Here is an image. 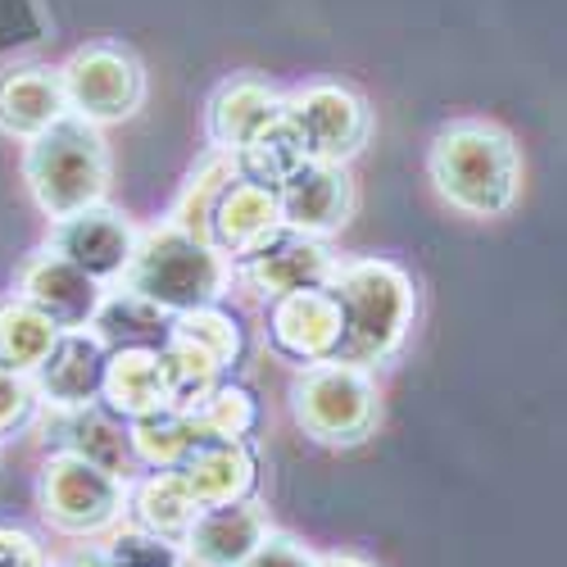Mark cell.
I'll list each match as a JSON object with an SVG mask.
<instances>
[{
	"mask_svg": "<svg viewBox=\"0 0 567 567\" xmlns=\"http://www.w3.org/2000/svg\"><path fill=\"white\" fill-rule=\"evenodd\" d=\"M427 168L436 192L467 218H499L517 200V182H523L513 136L482 118H458L441 127Z\"/></svg>",
	"mask_w": 567,
	"mask_h": 567,
	"instance_id": "cell-1",
	"label": "cell"
},
{
	"mask_svg": "<svg viewBox=\"0 0 567 567\" xmlns=\"http://www.w3.org/2000/svg\"><path fill=\"white\" fill-rule=\"evenodd\" d=\"M332 296L341 305V346L337 363L350 368H377L386 363L413 327V281L404 268L386 259H359V264H337L332 272Z\"/></svg>",
	"mask_w": 567,
	"mask_h": 567,
	"instance_id": "cell-2",
	"label": "cell"
},
{
	"mask_svg": "<svg viewBox=\"0 0 567 567\" xmlns=\"http://www.w3.org/2000/svg\"><path fill=\"white\" fill-rule=\"evenodd\" d=\"M118 281L132 296L159 305L164 313H186V309L218 305L227 287V264L209 241L164 223L136 236L132 259Z\"/></svg>",
	"mask_w": 567,
	"mask_h": 567,
	"instance_id": "cell-3",
	"label": "cell"
},
{
	"mask_svg": "<svg viewBox=\"0 0 567 567\" xmlns=\"http://www.w3.org/2000/svg\"><path fill=\"white\" fill-rule=\"evenodd\" d=\"M23 177L41 214L51 218H69L78 209L101 205L110 186V151L101 141V127L78 114L55 118L28 141Z\"/></svg>",
	"mask_w": 567,
	"mask_h": 567,
	"instance_id": "cell-4",
	"label": "cell"
},
{
	"mask_svg": "<svg viewBox=\"0 0 567 567\" xmlns=\"http://www.w3.org/2000/svg\"><path fill=\"white\" fill-rule=\"evenodd\" d=\"M291 413L322 445H359L377 427V386L363 368L337 359L309 363L291 386Z\"/></svg>",
	"mask_w": 567,
	"mask_h": 567,
	"instance_id": "cell-5",
	"label": "cell"
},
{
	"mask_svg": "<svg viewBox=\"0 0 567 567\" xmlns=\"http://www.w3.org/2000/svg\"><path fill=\"white\" fill-rule=\"evenodd\" d=\"M37 499L45 523L64 536H96L110 532L123 517V499H127V477L86 463L78 454H51L41 467L37 482Z\"/></svg>",
	"mask_w": 567,
	"mask_h": 567,
	"instance_id": "cell-6",
	"label": "cell"
},
{
	"mask_svg": "<svg viewBox=\"0 0 567 567\" xmlns=\"http://www.w3.org/2000/svg\"><path fill=\"white\" fill-rule=\"evenodd\" d=\"M60 82H64L69 114L96 127L132 118L141 101H146V73H141V64L123 45H86V51H78L60 69Z\"/></svg>",
	"mask_w": 567,
	"mask_h": 567,
	"instance_id": "cell-7",
	"label": "cell"
},
{
	"mask_svg": "<svg viewBox=\"0 0 567 567\" xmlns=\"http://www.w3.org/2000/svg\"><path fill=\"white\" fill-rule=\"evenodd\" d=\"M287 123L300 132L309 159H322V164L354 159L372 132V114L363 96H354L350 86H337V82H313L296 91L287 101Z\"/></svg>",
	"mask_w": 567,
	"mask_h": 567,
	"instance_id": "cell-8",
	"label": "cell"
},
{
	"mask_svg": "<svg viewBox=\"0 0 567 567\" xmlns=\"http://www.w3.org/2000/svg\"><path fill=\"white\" fill-rule=\"evenodd\" d=\"M268 346L281 359L300 363V368L337 359V346H341V305H337L332 287L277 296L272 309H268Z\"/></svg>",
	"mask_w": 567,
	"mask_h": 567,
	"instance_id": "cell-9",
	"label": "cell"
},
{
	"mask_svg": "<svg viewBox=\"0 0 567 567\" xmlns=\"http://www.w3.org/2000/svg\"><path fill=\"white\" fill-rule=\"evenodd\" d=\"M105 359L110 346L78 327V332H60L55 346L45 350V359L28 372V382L37 391V400H45L51 409H82L101 400V382H105Z\"/></svg>",
	"mask_w": 567,
	"mask_h": 567,
	"instance_id": "cell-10",
	"label": "cell"
},
{
	"mask_svg": "<svg viewBox=\"0 0 567 567\" xmlns=\"http://www.w3.org/2000/svg\"><path fill=\"white\" fill-rule=\"evenodd\" d=\"M132 246H136V231L105 205L55 218V227H51V250L60 259H69L73 268H82L91 281H101V287L123 277Z\"/></svg>",
	"mask_w": 567,
	"mask_h": 567,
	"instance_id": "cell-11",
	"label": "cell"
},
{
	"mask_svg": "<svg viewBox=\"0 0 567 567\" xmlns=\"http://www.w3.org/2000/svg\"><path fill=\"white\" fill-rule=\"evenodd\" d=\"M354 192H350V173L346 164H322L305 159L287 182L277 186V214L287 231L300 236H327L350 218Z\"/></svg>",
	"mask_w": 567,
	"mask_h": 567,
	"instance_id": "cell-12",
	"label": "cell"
},
{
	"mask_svg": "<svg viewBox=\"0 0 567 567\" xmlns=\"http://www.w3.org/2000/svg\"><path fill=\"white\" fill-rule=\"evenodd\" d=\"M277 231H281L277 192H268V186H259L241 173L214 196L209 218H205V241L218 255H231V259L255 255L264 241H272Z\"/></svg>",
	"mask_w": 567,
	"mask_h": 567,
	"instance_id": "cell-13",
	"label": "cell"
},
{
	"mask_svg": "<svg viewBox=\"0 0 567 567\" xmlns=\"http://www.w3.org/2000/svg\"><path fill=\"white\" fill-rule=\"evenodd\" d=\"M236 264H241V272H246L250 287H255L259 296H268V300L291 296V291L327 287V281H332V272H337L332 250H327L318 236H300V231H287V227H281L272 241H264L255 255L236 259Z\"/></svg>",
	"mask_w": 567,
	"mask_h": 567,
	"instance_id": "cell-14",
	"label": "cell"
},
{
	"mask_svg": "<svg viewBox=\"0 0 567 567\" xmlns=\"http://www.w3.org/2000/svg\"><path fill=\"white\" fill-rule=\"evenodd\" d=\"M101 281H91L82 268H73L69 259H60L55 250H41L28 259L23 281H19V300H28L41 318H51L60 332H78L91 327L101 305Z\"/></svg>",
	"mask_w": 567,
	"mask_h": 567,
	"instance_id": "cell-15",
	"label": "cell"
},
{
	"mask_svg": "<svg viewBox=\"0 0 567 567\" xmlns=\"http://www.w3.org/2000/svg\"><path fill=\"white\" fill-rule=\"evenodd\" d=\"M268 517L259 504L250 499H231V504H214L200 508L196 523L182 536V554L196 567H241L255 545L268 536Z\"/></svg>",
	"mask_w": 567,
	"mask_h": 567,
	"instance_id": "cell-16",
	"label": "cell"
},
{
	"mask_svg": "<svg viewBox=\"0 0 567 567\" xmlns=\"http://www.w3.org/2000/svg\"><path fill=\"white\" fill-rule=\"evenodd\" d=\"M177 477L186 486V495L196 499V508H214V504H231L246 499L255 486V454L246 450V441H218V436H196V445L177 458Z\"/></svg>",
	"mask_w": 567,
	"mask_h": 567,
	"instance_id": "cell-17",
	"label": "cell"
},
{
	"mask_svg": "<svg viewBox=\"0 0 567 567\" xmlns=\"http://www.w3.org/2000/svg\"><path fill=\"white\" fill-rule=\"evenodd\" d=\"M55 445L64 454H78L86 463H96L114 477L132 472V441H127V422L110 413L101 400L82 404V409H55Z\"/></svg>",
	"mask_w": 567,
	"mask_h": 567,
	"instance_id": "cell-18",
	"label": "cell"
},
{
	"mask_svg": "<svg viewBox=\"0 0 567 567\" xmlns=\"http://www.w3.org/2000/svg\"><path fill=\"white\" fill-rule=\"evenodd\" d=\"M281 105H287V101H281L264 78L241 73V78L223 82V86H218V96H214V105H209V136H214V151L236 155L250 136H259L272 118H281Z\"/></svg>",
	"mask_w": 567,
	"mask_h": 567,
	"instance_id": "cell-19",
	"label": "cell"
},
{
	"mask_svg": "<svg viewBox=\"0 0 567 567\" xmlns=\"http://www.w3.org/2000/svg\"><path fill=\"white\" fill-rule=\"evenodd\" d=\"M101 404L118 413L123 422L146 417L168 404V382H164V363L159 350H110L105 359V382H101Z\"/></svg>",
	"mask_w": 567,
	"mask_h": 567,
	"instance_id": "cell-20",
	"label": "cell"
},
{
	"mask_svg": "<svg viewBox=\"0 0 567 567\" xmlns=\"http://www.w3.org/2000/svg\"><path fill=\"white\" fill-rule=\"evenodd\" d=\"M69 114L64 82L55 69H14L0 78V132L32 141Z\"/></svg>",
	"mask_w": 567,
	"mask_h": 567,
	"instance_id": "cell-21",
	"label": "cell"
},
{
	"mask_svg": "<svg viewBox=\"0 0 567 567\" xmlns=\"http://www.w3.org/2000/svg\"><path fill=\"white\" fill-rule=\"evenodd\" d=\"M123 508L132 513V527L151 532V536H164V540H177V545H182L186 527H192L196 513H200L173 467H155L151 477L127 482Z\"/></svg>",
	"mask_w": 567,
	"mask_h": 567,
	"instance_id": "cell-22",
	"label": "cell"
},
{
	"mask_svg": "<svg viewBox=\"0 0 567 567\" xmlns=\"http://www.w3.org/2000/svg\"><path fill=\"white\" fill-rule=\"evenodd\" d=\"M168 327H173V313L132 296L127 287L114 296H101L96 318H91V332L110 350H159L168 341Z\"/></svg>",
	"mask_w": 567,
	"mask_h": 567,
	"instance_id": "cell-23",
	"label": "cell"
},
{
	"mask_svg": "<svg viewBox=\"0 0 567 567\" xmlns=\"http://www.w3.org/2000/svg\"><path fill=\"white\" fill-rule=\"evenodd\" d=\"M231 159H236V173H241V177H250V182L268 186V192H277V186L309 159V151H305L300 132L287 123V105H281V118H272L259 136H250Z\"/></svg>",
	"mask_w": 567,
	"mask_h": 567,
	"instance_id": "cell-24",
	"label": "cell"
},
{
	"mask_svg": "<svg viewBox=\"0 0 567 567\" xmlns=\"http://www.w3.org/2000/svg\"><path fill=\"white\" fill-rule=\"evenodd\" d=\"M60 327L51 318H41L28 300H6L0 305V368L6 372H32L45 350L55 346Z\"/></svg>",
	"mask_w": 567,
	"mask_h": 567,
	"instance_id": "cell-25",
	"label": "cell"
},
{
	"mask_svg": "<svg viewBox=\"0 0 567 567\" xmlns=\"http://www.w3.org/2000/svg\"><path fill=\"white\" fill-rule=\"evenodd\" d=\"M196 422L182 409H159L146 417L127 422V441H132V458L146 467H177V458L196 445Z\"/></svg>",
	"mask_w": 567,
	"mask_h": 567,
	"instance_id": "cell-26",
	"label": "cell"
},
{
	"mask_svg": "<svg viewBox=\"0 0 567 567\" xmlns=\"http://www.w3.org/2000/svg\"><path fill=\"white\" fill-rule=\"evenodd\" d=\"M192 422L200 436H218V441H246L259 422V400L255 391L236 386V382H218L196 409H192Z\"/></svg>",
	"mask_w": 567,
	"mask_h": 567,
	"instance_id": "cell-27",
	"label": "cell"
},
{
	"mask_svg": "<svg viewBox=\"0 0 567 567\" xmlns=\"http://www.w3.org/2000/svg\"><path fill=\"white\" fill-rule=\"evenodd\" d=\"M168 332H173L177 341H186V346H196L200 354H209L218 368L236 363V354H241V322H236L231 313H223L218 305L173 313Z\"/></svg>",
	"mask_w": 567,
	"mask_h": 567,
	"instance_id": "cell-28",
	"label": "cell"
},
{
	"mask_svg": "<svg viewBox=\"0 0 567 567\" xmlns=\"http://www.w3.org/2000/svg\"><path fill=\"white\" fill-rule=\"evenodd\" d=\"M236 177V159L227 155V151H209L205 155V164L186 177V186H182V196H177V205H173V227H182V231H192V236H200L205 241V218H209V205H214V196L223 192V186Z\"/></svg>",
	"mask_w": 567,
	"mask_h": 567,
	"instance_id": "cell-29",
	"label": "cell"
},
{
	"mask_svg": "<svg viewBox=\"0 0 567 567\" xmlns=\"http://www.w3.org/2000/svg\"><path fill=\"white\" fill-rule=\"evenodd\" d=\"M105 558H110V567H182L186 563V554L177 549V540L151 536V532H141V527L118 532L105 545Z\"/></svg>",
	"mask_w": 567,
	"mask_h": 567,
	"instance_id": "cell-30",
	"label": "cell"
},
{
	"mask_svg": "<svg viewBox=\"0 0 567 567\" xmlns=\"http://www.w3.org/2000/svg\"><path fill=\"white\" fill-rule=\"evenodd\" d=\"M32 409H37L32 382H28L23 372H6V368H0V436L19 432L23 422L32 417Z\"/></svg>",
	"mask_w": 567,
	"mask_h": 567,
	"instance_id": "cell-31",
	"label": "cell"
},
{
	"mask_svg": "<svg viewBox=\"0 0 567 567\" xmlns=\"http://www.w3.org/2000/svg\"><path fill=\"white\" fill-rule=\"evenodd\" d=\"M318 558L300 545V540H291V536H281V532H268L259 545H255V554L241 563V567H313Z\"/></svg>",
	"mask_w": 567,
	"mask_h": 567,
	"instance_id": "cell-32",
	"label": "cell"
},
{
	"mask_svg": "<svg viewBox=\"0 0 567 567\" xmlns=\"http://www.w3.org/2000/svg\"><path fill=\"white\" fill-rule=\"evenodd\" d=\"M0 567H45V554L28 532L0 527Z\"/></svg>",
	"mask_w": 567,
	"mask_h": 567,
	"instance_id": "cell-33",
	"label": "cell"
},
{
	"mask_svg": "<svg viewBox=\"0 0 567 567\" xmlns=\"http://www.w3.org/2000/svg\"><path fill=\"white\" fill-rule=\"evenodd\" d=\"M45 567H110V558H105V549H73V554H64V558H45Z\"/></svg>",
	"mask_w": 567,
	"mask_h": 567,
	"instance_id": "cell-34",
	"label": "cell"
},
{
	"mask_svg": "<svg viewBox=\"0 0 567 567\" xmlns=\"http://www.w3.org/2000/svg\"><path fill=\"white\" fill-rule=\"evenodd\" d=\"M313 567H372V563H363V558H350V554H332V558H318Z\"/></svg>",
	"mask_w": 567,
	"mask_h": 567,
	"instance_id": "cell-35",
	"label": "cell"
}]
</instances>
